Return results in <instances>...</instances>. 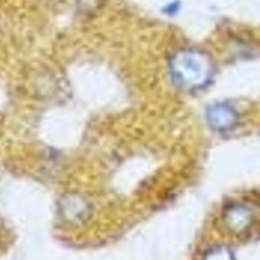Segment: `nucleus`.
Wrapping results in <instances>:
<instances>
[{"label": "nucleus", "mask_w": 260, "mask_h": 260, "mask_svg": "<svg viewBox=\"0 0 260 260\" xmlns=\"http://www.w3.org/2000/svg\"><path fill=\"white\" fill-rule=\"evenodd\" d=\"M210 62L203 54L194 51L178 53L171 63L174 81L185 88H197L204 85L211 75Z\"/></svg>", "instance_id": "nucleus-1"}, {"label": "nucleus", "mask_w": 260, "mask_h": 260, "mask_svg": "<svg viewBox=\"0 0 260 260\" xmlns=\"http://www.w3.org/2000/svg\"><path fill=\"white\" fill-rule=\"evenodd\" d=\"M207 121L211 128L223 131L233 128L238 121L235 109L226 104H215L207 110Z\"/></svg>", "instance_id": "nucleus-2"}, {"label": "nucleus", "mask_w": 260, "mask_h": 260, "mask_svg": "<svg viewBox=\"0 0 260 260\" xmlns=\"http://www.w3.org/2000/svg\"><path fill=\"white\" fill-rule=\"evenodd\" d=\"M252 218V211L243 205H234L224 214L225 224L235 233L245 231L251 224Z\"/></svg>", "instance_id": "nucleus-3"}, {"label": "nucleus", "mask_w": 260, "mask_h": 260, "mask_svg": "<svg viewBox=\"0 0 260 260\" xmlns=\"http://www.w3.org/2000/svg\"><path fill=\"white\" fill-rule=\"evenodd\" d=\"M204 260H235V258L228 248L216 247L205 254Z\"/></svg>", "instance_id": "nucleus-4"}]
</instances>
